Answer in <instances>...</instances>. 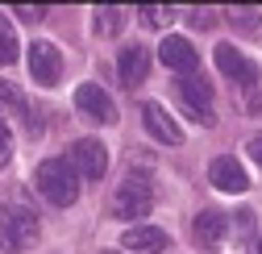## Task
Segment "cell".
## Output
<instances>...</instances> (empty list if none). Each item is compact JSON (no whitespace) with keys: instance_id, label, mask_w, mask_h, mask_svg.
Wrapping results in <instances>:
<instances>
[{"instance_id":"obj_1","label":"cell","mask_w":262,"mask_h":254,"mask_svg":"<svg viewBox=\"0 0 262 254\" xmlns=\"http://www.w3.org/2000/svg\"><path fill=\"white\" fill-rule=\"evenodd\" d=\"M34 187L54 208H67V204L79 200V175H75V167L67 163V158H46V163H38Z\"/></svg>"},{"instance_id":"obj_2","label":"cell","mask_w":262,"mask_h":254,"mask_svg":"<svg viewBox=\"0 0 262 254\" xmlns=\"http://www.w3.org/2000/svg\"><path fill=\"white\" fill-rule=\"evenodd\" d=\"M38 213H29L25 204H5V213H0V250L9 254H21L29 246H38Z\"/></svg>"},{"instance_id":"obj_3","label":"cell","mask_w":262,"mask_h":254,"mask_svg":"<svg viewBox=\"0 0 262 254\" xmlns=\"http://www.w3.org/2000/svg\"><path fill=\"white\" fill-rule=\"evenodd\" d=\"M150 208H154V187H150V179H138V175H129L113 192V204H108V213L117 221H138Z\"/></svg>"},{"instance_id":"obj_4","label":"cell","mask_w":262,"mask_h":254,"mask_svg":"<svg viewBox=\"0 0 262 254\" xmlns=\"http://www.w3.org/2000/svg\"><path fill=\"white\" fill-rule=\"evenodd\" d=\"M175 96L183 100V109L200 121V125H212V88H208V79H200V75L179 79V83H175Z\"/></svg>"},{"instance_id":"obj_5","label":"cell","mask_w":262,"mask_h":254,"mask_svg":"<svg viewBox=\"0 0 262 254\" xmlns=\"http://www.w3.org/2000/svg\"><path fill=\"white\" fill-rule=\"evenodd\" d=\"M67 163L75 167V175H83V179H104V171H108V150H104V142H96V138H79L75 146H71V158Z\"/></svg>"},{"instance_id":"obj_6","label":"cell","mask_w":262,"mask_h":254,"mask_svg":"<svg viewBox=\"0 0 262 254\" xmlns=\"http://www.w3.org/2000/svg\"><path fill=\"white\" fill-rule=\"evenodd\" d=\"M29 75H34L38 88H54L62 79V54H58V46H50V42H34V46H29Z\"/></svg>"},{"instance_id":"obj_7","label":"cell","mask_w":262,"mask_h":254,"mask_svg":"<svg viewBox=\"0 0 262 254\" xmlns=\"http://www.w3.org/2000/svg\"><path fill=\"white\" fill-rule=\"evenodd\" d=\"M75 104H79V113L92 117V121H104V125L117 121V104H113V96H108L100 83H79V88H75Z\"/></svg>"},{"instance_id":"obj_8","label":"cell","mask_w":262,"mask_h":254,"mask_svg":"<svg viewBox=\"0 0 262 254\" xmlns=\"http://www.w3.org/2000/svg\"><path fill=\"white\" fill-rule=\"evenodd\" d=\"M208 179H212V187H216V192H229V196H237V192H246V187H250V175H246V167L237 163L233 154L212 158Z\"/></svg>"},{"instance_id":"obj_9","label":"cell","mask_w":262,"mask_h":254,"mask_svg":"<svg viewBox=\"0 0 262 254\" xmlns=\"http://www.w3.org/2000/svg\"><path fill=\"white\" fill-rule=\"evenodd\" d=\"M158 58L167 62V67L175 71V75H195V67H200V54H195V46L187 42V38H162V46H158Z\"/></svg>"},{"instance_id":"obj_10","label":"cell","mask_w":262,"mask_h":254,"mask_svg":"<svg viewBox=\"0 0 262 254\" xmlns=\"http://www.w3.org/2000/svg\"><path fill=\"white\" fill-rule=\"evenodd\" d=\"M216 67H221L229 79H233V83H242V88H250V92H254V83H258V67H254V62H250L237 46L221 42V46H216Z\"/></svg>"},{"instance_id":"obj_11","label":"cell","mask_w":262,"mask_h":254,"mask_svg":"<svg viewBox=\"0 0 262 254\" xmlns=\"http://www.w3.org/2000/svg\"><path fill=\"white\" fill-rule=\"evenodd\" d=\"M142 117H146V130H150L158 142H167V146H179V142H183V130H179V121H175L167 109H162L158 100H146Z\"/></svg>"},{"instance_id":"obj_12","label":"cell","mask_w":262,"mask_h":254,"mask_svg":"<svg viewBox=\"0 0 262 254\" xmlns=\"http://www.w3.org/2000/svg\"><path fill=\"white\" fill-rule=\"evenodd\" d=\"M121 246L129 254H162L167 250V234H162L158 225H129L121 234Z\"/></svg>"},{"instance_id":"obj_13","label":"cell","mask_w":262,"mask_h":254,"mask_svg":"<svg viewBox=\"0 0 262 254\" xmlns=\"http://www.w3.org/2000/svg\"><path fill=\"white\" fill-rule=\"evenodd\" d=\"M225 229H229V221L221 213H212V208H204L200 217L191 221V238H195V246H204V250H221L225 246Z\"/></svg>"},{"instance_id":"obj_14","label":"cell","mask_w":262,"mask_h":254,"mask_svg":"<svg viewBox=\"0 0 262 254\" xmlns=\"http://www.w3.org/2000/svg\"><path fill=\"white\" fill-rule=\"evenodd\" d=\"M117 71H121V83L125 88H138L146 75H150V54L142 46H125L121 58H117Z\"/></svg>"},{"instance_id":"obj_15","label":"cell","mask_w":262,"mask_h":254,"mask_svg":"<svg viewBox=\"0 0 262 254\" xmlns=\"http://www.w3.org/2000/svg\"><path fill=\"white\" fill-rule=\"evenodd\" d=\"M25 113H29L25 109V96H21L13 83L0 79V121H5V117H25Z\"/></svg>"},{"instance_id":"obj_16","label":"cell","mask_w":262,"mask_h":254,"mask_svg":"<svg viewBox=\"0 0 262 254\" xmlns=\"http://www.w3.org/2000/svg\"><path fill=\"white\" fill-rule=\"evenodd\" d=\"M92 21H96V34H100V38H113L121 29V9H96Z\"/></svg>"},{"instance_id":"obj_17","label":"cell","mask_w":262,"mask_h":254,"mask_svg":"<svg viewBox=\"0 0 262 254\" xmlns=\"http://www.w3.org/2000/svg\"><path fill=\"white\" fill-rule=\"evenodd\" d=\"M0 62H5V67L17 62V34H13V25L5 17H0Z\"/></svg>"},{"instance_id":"obj_18","label":"cell","mask_w":262,"mask_h":254,"mask_svg":"<svg viewBox=\"0 0 262 254\" xmlns=\"http://www.w3.org/2000/svg\"><path fill=\"white\" fill-rule=\"evenodd\" d=\"M142 21L154 25V29H162V25L175 21V13H171V9H158V5H142Z\"/></svg>"},{"instance_id":"obj_19","label":"cell","mask_w":262,"mask_h":254,"mask_svg":"<svg viewBox=\"0 0 262 254\" xmlns=\"http://www.w3.org/2000/svg\"><path fill=\"white\" fill-rule=\"evenodd\" d=\"M229 17H233V25H242V29H258V9H229Z\"/></svg>"},{"instance_id":"obj_20","label":"cell","mask_w":262,"mask_h":254,"mask_svg":"<svg viewBox=\"0 0 262 254\" xmlns=\"http://www.w3.org/2000/svg\"><path fill=\"white\" fill-rule=\"evenodd\" d=\"M9 158H13V134H9V125L0 121V167H5Z\"/></svg>"},{"instance_id":"obj_21","label":"cell","mask_w":262,"mask_h":254,"mask_svg":"<svg viewBox=\"0 0 262 254\" xmlns=\"http://www.w3.org/2000/svg\"><path fill=\"white\" fill-rule=\"evenodd\" d=\"M187 17H191V25H200V29H208V25L216 21V13H212V9H191Z\"/></svg>"},{"instance_id":"obj_22","label":"cell","mask_w":262,"mask_h":254,"mask_svg":"<svg viewBox=\"0 0 262 254\" xmlns=\"http://www.w3.org/2000/svg\"><path fill=\"white\" fill-rule=\"evenodd\" d=\"M17 17H21V21H42V17H46V9H34V5H21V9H17Z\"/></svg>"},{"instance_id":"obj_23","label":"cell","mask_w":262,"mask_h":254,"mask_svg":"<svg viewBox=\"0 0 262 254\" xmlns=\"http://www.w3.org/2000/svg\"><path fill=\"white\" fill-rule=\"evenodd\" d=\"M254 229V213H237V234H250Z\"/></svg>"},{"instance_id":"obj_24","label":"cell","mask_w":262,"mask_h":254,"mask_svg":"<svg viewBox=\"0 0 262 254\" xmlns=\"http://www.w3.org/2000/svg\"><path fill=\"white\" fill-rule=\"evenodd\" d=\"M250 158L262 167V138H250Z\"/></svg>"},{"instance_id":"obj_25","label":"cell","mask_w":262,"mask_h":254,"mask_svg":"<svg viewBox=\"0 0 262 254\" xmlns=\"http://www.w3.org/2000/svg\"><path fill=\"white\" fill-rule=\"evenodd\" d=\"M250 254H262V234L254 238V246H250Z\"/></svg>"},{"instance_id":"obj_26","label":"cell","mask_w":262,"mask_h":254,"mask_svg":"<svg viewBox=\"0 0 262 254\" xmlns=\"http://www.w3.org/2000/svg\"><path fill=\"white\" fill-rule=\"evenodd\" d=\"M104 254H117V250H104Z\"/></svg>"}]
</instances>
